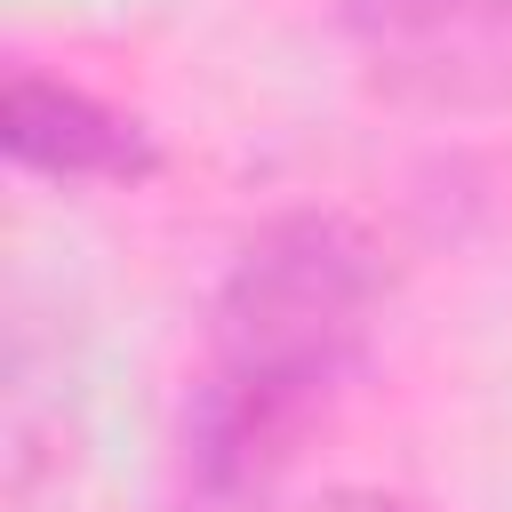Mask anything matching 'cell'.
<instances>
[{"label":"cell","mask_w":512,"mask_h":512,"mask_svg":"<svg viewBox=\"0 0 512 512\" xmlns=\"http://www.w3.org/2000/svg\"><path fill=\"white\" fill-rule=\"evenodd\" d=\"M384 320V256L336 208H288L240 240L208 296L200 368L176 416L184 512L264 504L312 424L368 368Z\"/></svg>","instance_id":"1"},{"label":"cell","mask_w":512,"mask_h":512,"mask_svg":"<svg viewBox=\"0 0 512 512\" xmlns=\"http://www.w3.org/2000/svg\"><path fill=\"white\" fill-rule=\"evenodd\" d=\"M336 40L392 112H512V0H336Z\"/></svg>","instance_id":"2"},{"label":"cell","mask_w":512,"mask_h":512,"mask_svg":"<svg viewBox=\"0 0 512 512\" xmlns=\"http://www.w3.org/2000/svg\"><path fill=\"white\" fill-rule=\"evenodd\" d=\"M0 144L24 176H48V184H152L160 176V136L136 112H120L112 96H96L64 72H40V64L8 72Z\"/></svg>","instance_id":"3"},{"label":"cell","mask_w":512,"mask_h":512,"mask_svg":"<svg viewBox=\"0 0 512 512\" xmlns=\"http://www.w3.org/2000/svg\"><path fill=\"white\" fill-rule=\"evenodd\" d=\"M296 512H416L408 496H384V488H320L312 504H296Z\"/></svg>","instance_id":"4"}]
</instances>
